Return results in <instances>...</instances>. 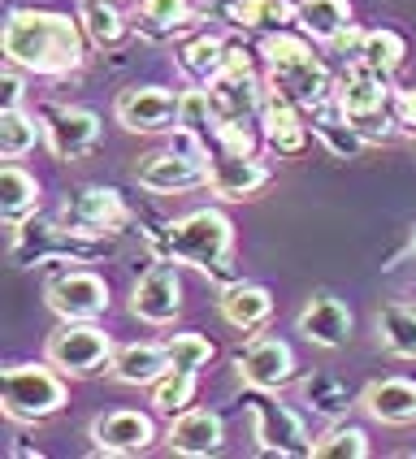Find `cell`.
Segmentation results:
<instances>
[{"mask_svg":"<svg viewBox=\"0 0 416 459\" xmlns=\"http://www.w3.org/2000/svg\"><path fill=\"white\" fill-rule=\"evenodd\" d=\"M87 30L78 18L56 13V9H9V18L0 26V52L9 65H18L26 74H74L87 61Z\"/></svg>","mask_w":416,"mask_h":459,"instance_id":"1","label":"cell"},{"mask_svg":"<svg viewBox=\"0 0 416 459\" xmlns=\"http://www.w3.org/2000/svg\"><path fill=\"white\" fill-rule=\"evenodd\" d=\"M148 252L156 260H169V264H191L200 269L217 286H230L238 281L234 269V226L221 208H195L178 221H165L160 230H148Z\"/></svg>","mask_w":416,"mask_h":459,"instance_id":"2","label":"cell"},{"mask_svg":"<svg viewBox=\"0 0 416 459\" xmlns=\"http://www.w3.org/2000/svg\"><path fill=\"white\" fill-rule=\"evenodd\" d=\"M70 403V385H65V373L56 364H13L4 368L0 377V408L9 420L18 425H39V420H52L56 411Z\"/></svg>","mask_w":416,"mask_h":459,"instance_id":"3","label":"cell"},{"mask_svg":"<svg viewBox=\"0 0 416 459\" xmlns=\"http://www.w3.org/2000/svg\"><path fill=\"white\" fill-rule=\"evenodd\" d=\"M4 252H9V264H82V260H91V255L100 252V243L96 238H87V234H78L70 226H52V221H35V217H26V221H4Z\"/></svg>","mask_w":416,"mask_h":459,"instance_id":"4","label":"cell"},{"mask_svg":"<svg viewBox=\"0 0 416 459\" xmlns=\"http://www.w3.org/2000/svg\"><path fill=\"white\" fill-rule=\"evenodd\" d=\"M334 104L351 126H360L368 139H382L390 122V82L386 74L368 70L360 61H347V70L334 78Z\"/></svg>","mask_w":416,"mask_h":459,"instance_id":"5","label":"cell"},{"mask_svg":"<svg viewBox=\"0 0 416 459\" xmlns=\"http://www.w3.org/2000/svg\"><path fill=\"white\" fill-rule=\"evenodd\" d=\"M44 359L56 364L65 377H96L100 368L113 364V338L96 321H61L48 333Z\"/></svg>","mask_w":416,"mask_h":459,"instance_id":"6","label":"cell"},{"mask_svg":"<svg viewBox=\"0 0 416 459\" xmlns=\"http://www.w3.org/2000/svg\"><path fill=\"white\" fill-rule=\"evenodd\" d=\"M247 411H252V434L260 455H312V437L295 411L273 399V390L247 385Z\"/></svg>","mask_w":416,"mask_h":459,"instance_id":"7","label":"cell"},{"mask_svg":"<svg viewBox=\"0 0 416 459\" xmlns=\"http://www.w3.org/2000/svg\"><path fill=\"white\" fill-rule=\"evenodd\" d=\"M134 182L152 195H182V191H200L208 186V156H191L178 148H160V152L139 156Z\"/></svg>","mask_w":416,"mask_h":459,"instance_id":"8","label":"cell"},{"mask_svg":"<svg viewBox=\"0 0 416 459\" xmlns=\"http://www.w3.org/2000/svg\"><path fill=\"white\" fill-rule=\"evenodd\" d=\"M178 108H182V91H169V87H126L113 100V117L130 134H165V130H178Z\"/></svg>","mask_w":416,"mask_h":459,"instance_id":"9","label":"cell"},{"mask_svg":"<svg viewBox=\"0 0 416 459\" xmlns=\"http://www.w3.org/2000/svg\"><path fill=\"white\" fill-rule=\"evenodd\" d=\"M61 221L78 230V234H87V238H100V234H122L134 221V212L113 186H82V191H74L65 200Z\"/></svg>","mask_w":416,"mask_h":459,"instance_id":"10","label":"cell"},{"mask_svg":"<svg viewBox=\"0 0 416 459\" xmlns=\"http://www.w3.org/2000/svg\"><path fill=\"white\" fill-rule=\"evenodd\" d=\"M234 373L252 390H282L299 377V364L282 338H252L243 351H234Z\"/></svg>","mask_w":416,"mask_h":459,"instance_id":"11","label":"cell"},{"mask_svg":"<svg viewBox=\"0 0 416 459\" xmlns=\"http://www.w3.org/2000/svg\"><path fill=\"white\" fill-rule=\"evenodd\" d=\"M48 307L61 321H100L108 312V281L87 269H70L48 281Z\"/></svg>","mask_w":416,"mask_h":459,"instance_id":"12","label":"cell"},{"mask_svg":"<svg viewBox=\"0 0 416 459\" xmlns=\"http://www.w3.org/2000/svg\"><path fill=\"white\" fill-rule=\"evenodd\" d=\"M91 446L104 451V455H143L148 446L156 442V425L148 411L139 408H117V411H104L91 420Z\"/></svg>","mask_w":416,"mask_h":459,"instance_id":"13","label":"cell"},{"mask_svg":"<svg viewBox=\"0 0 416 459\" xmlns=\"http://www.w3.org/2000/svg\"><path fill=\"white\" fill-rule=\"evenodd\" d=\"M130 312L148 325H169L182 312V278L169 260H156L143 278L130 286Z\"/></svg>","mask_w":416,"mask_h":459,"instance_id":"14","label":"cell"},{"mask_svg":"<svg viewBox=\"0 0 416 459\" xmlns=\"http://www.w3.org/2000/svg\"><path fill=\"white\" fill-rule=\"evenodd\" d=\"M269 165L260 160L256 152L238 156V152H221L212 148L208 152V191L217 200H252L260 186H269Z\"/></svg>","mask_w":416,"mask_h":459,"instance_id":"15","label":"cell"},{"mask_svg":"<svg viewBox=\"0 0 416 459\" xmlns=\"http://www.w3.org/2000/svg\"><path fill=\"white\" fill-rule=\"evenodd\" d=\"M264 87H269V91H282L286 100H295L304 113H308L312 104L334 96V78L316 61V52L295 56V61H282V65H269V82H264Z\"/></svg>","mask_w":416,"mask_h":459,"instance_id":"16","label":"cell"},{"mask_svg":"<svg viewBox=\"0 0 416 459\" xmlns=\"http://www.w3.org/2000/svg\"><path fill=\"white\" fill-rule=\"evenodd\" d=\"M165 446L182 459H208L226 446V425L221 416L208 408H186L178 416H169V429H165Z\"/></svg>","mask_w":416,"mask_h":459,"instance_id":"17","label":"cell"},{"mask_svg":"<svg viewBox=\"0 0 416 459\" xmlns=\"http://www.w3.org/2000/svg\"><path fill=\"white\" fill-rule=\"evenodd\" d=\"M260 134L264 143L278 156H299L308 148V113L295 100H286L282 91H264V104H260Z\"/></svg>","mask_w":416,"mask_h":459,"instance_id":"18","label":"cell"},{"mask_svg":"<svg viewBox=\"0 0 416 459\" xmlns=\"http://www.w3.org/2000/svg\"><path fill=\"white\" fill-rule=\"evenodd\" d=\"M295 330L308 338L312 347H325V351H338L351 342V330H356V316L351 307L334 299V295H312L308 304L299 307L295 316Z\"/></svg>","mask_w":416,"mask_h":459,"instance_id":"19","label":"cell"},{"mask_svg":"<svg viewBox=\"0 0 416 459\" xmlns=\"http://www.w3.org/2000/svg\"><path fill=\"white\" fill-rule=\"evenodd\" d=\"M44 126H48V148L56 160H82L100 143V117L91 108H78V104L52 108Z\"/></svg>","mask_w":416,"mask_h":459,"instance_id":"20","label":"cell"},{"mask_svg":"<svg viewBox=\"0 0 416 459\" xmlns=\"http://www.w3.org/2000/svg\"><path fill=\"white\" fill-rule=\"evenodd\" d=\"M217 307H221V321L226 325H234V330H243V333H256L273 316V295L260 281H230V286H221Z\"/></svg>","mask_w":416,"mask_h":459,"instance_id":"21","label":"cell"},{"mask_svg":"<svg viewBox=\"0 0 416 459\" xmlns=\"http://www.w3.org/2000/svg\"><path fill=\"white\" fill-rule=\"evenodd\" d=\"M360 408L382 425H412L416 420V382L412 377H382L368 382L360 394Z\"/></svg>","mask_w":416,"mask_h":459,"instance_id":"22","label":"cell"},{"mask_svg":"<svg viewBox=\"0 0 416 459\" xmlns=\"http://www.w3.org/2000/svg\"><path fill=\"white\" fill-rule=\"evenodd\" d=\"M169 368L174 364H169L165 342H130V347H117L113 364H108L113 382H122V385H156Z\"/></svg>","mask_w":416,"mask_h":459,"instance_id":"23","label":"cell"},{"mask_svg":"<svg viewBox=\"0 0 416 459\" xmlns=\"http://www.w3.org/2000/svg\"><path fill=\"white\" fill-rule=\"evenodd\" d=\"M212 9L238 30H286L295 26V0H212Z\"/></svg>","mask_w":416,"mask_h":459,"instance_id":"24","label":"cell"},{"mask_svg":"<svg viewBox=\"0 0 416 459\" xmlns=\"http://www.w3.org/2000/svg\"><path fill=\"white\" fill-rule=\"evenodd\" d=\"M308 130H312V134H316V139H321V143H325V148H330L334 156H342V160H347V156H356L364 143H368V134H364L360 126H351V122L342 117V108L334 104V96H330V100H321V104H312V108H308Z\"/></svg>","mask_w":416,"mask_h":459,"instance_id":"25","label":"cell"},{"mask_svg":"<svg viewBox=\"0 0 416 459\" xmlns=\"http://www.w3.org/2000/svg\"><path fill=\"white\" fill-rule=\"evenodd\" d=\"M195 26H200V13L191 9V0H139V13H134V30L148 39H174Z\"/></svg>","mask_w":416,"mask_h":459,"instance_id":"26","label":"cell"},{"mask_svg":"<svg viewBox=\"0 0 416 459\" xmlns=\"http://www.w3.org/2000/svg\"><path fill=\"white\" fill-rule=\"evenodd\" d=\"M78 22L87 30L91 48L100 52H117L130 39V22L117 9V0H78Z\"/></svg>","mask_w":416,"mask_h":459,"instance_id":"27","label":"cell"},{"mask_svg":"<svg viewBox=\"0 0 416 459\" xmlns=\"http://www.w3.org/2000/svg\"><path fill=\"white\" fill-rule=\"evenodd\" d=\"M295 26L316 44H334L351 26V4L347 0H295Z\"/></svg>","mask_w":416,"mask_h":459,"instance_id":"28","label":"cell"},{"mask_svg":"<svg viewBox=\"0 0 416 459\" xmlns=\"http://www.w3.org/2000/svg\"><path fill=\"white\" fill-rule=\"evenodd\" d=\"M39 208V182L35 174H26L22 165H4L0 169V217L4 221H26Z\"/></svg>","mask_w":416,"mask_h":459,"instance_id":"29","label":"cell"},{"mask_svg":"<svg viewBox=\"0 0 416 459\" xmlns=\"http://www.w3.org/2000/svg\"><path fill=\"white\" fill-rule=\"evenodd\" d=\"M373 325H377L382 351H390V356H399V359H416V307L386 304L373 316Z\"/></svg>","mask_w":416,"mask_h":459,"instance_id":"30","label":"cell"},{"mask_svg":"<svg viewBox=\"0 0 416 459\" xmlns=\"http://www.w3.org/2000/svg\"><path fill=\"white\" fill-rule=\"evenodd\" d=\"M39 139H48V126L26 113V108H0V156L4 160H22Z\"/></svg>","mask_w":416,"mask_h":459,"instance_id":"31","label":"cell"},{"mask_svg":"<svg viewBox=\"0 0 416 459\" xmlns=\"http://www.w3.org/2000/svg\"><path fill=\"white\" fill-rule=\"evenodd\" d=\"M403 56H408L403 35H399V30H386V26L364 30L360 52H356V61H360V65H368V70H377V74H386V78L403 65Z\"/></svg>","mask_w":416,"mask_h":459,"instance_id":"32","label":"cell"},{"mask_svg":"<svg viewBox=\"0 0 416 459\" xmlns=\"http://www.w3.org/2000/svg\"><path fill=\"white\" fill-rule=\"evenodd\" d=\"M226 39H217V35H208V30H200L191 44H182L178 48V65H182V74H191V78H200V82H208V78L221 70V61H226Z\"/></svg>","mask_w":416,"mask_h":459,"instance_id":"33","label":"cell"},{"mask_svg":"<svg viewBox=\"0 0 416 459\" xmlns=\"http://www.w3.org/2000/svg\"><path fill=\"white\" fill-rule=\"evenodd\" d=\"M304 403L316 416L338 420V416H347V408H351V390H347V382H338L334 373H312V377H304Z\"/></svg>","mask_w":416,"mask_h":459,"instance_id":"34","label":"cell"},{"mask_svg":"<svg viewBox=\"0 0 416 459\" xmlns=\"http://www.w3.org/2000/svg\"><path fill=\"white\" fill-rule=\"evenodd\" d=\"M195 377H200V373L169 368V373L152 385V408L160 411V416H178V411H186L191 403H195V390H200V382H195Z\"/></svg>","mask_w":416,"mask_h":459,"instance_id":"35","label":"cell"},{"mask_svg":"<svg viewBox=\"0 0 416 459\" xmlns=\"http://www.w3.org/2000/svg\"><path fill=\"white\" fill-rule=\"evenodd\" d=\"M316 459H364L368 455V434L360 425H330L325 434L312 442Z\"/></svg>","mask_w":416,"mask_h":459,"instance_id":"36","label":"cell"},{"mask_svg":"<svg viewBox=\"0 0 416 459\" xmlns=\"http://www.w3.org/2000/svg\"><path fill=\"white\" fill-rule=\"evenodd\" d=\"M165 351H169V364H174V368H186V373H200V368H208V364H212V356H217V347L208 342L204 333H195V330L174 333V338L165 342Z\"/></svg>","mask_w":416,"mask_h":459,"instance_id":"37","label":"cell"},{"mask_svg":"<svg viewBox=\"0 0 416 459\" xmlns=\"http://www.w3.org/2000/svg\"><path fill=\"white\" fill-rule=\"evenodd\" d=\"M178 126L182 130H195V134H212L217 117H212V104H208V91L204 87H186L182 91V108H178Z\"/></svg>","mask_w":416,"mask_h":459,"instance_id":"38","label":"cell"},{"mask_svg":"<svg viewBox=\"0 0 416 459\" xmlns=\"http://www.w3.org/2000/svg\"><path fill=\"white\" fill-rule=\"evenodd\" d=\"M0 108H22V70L9 65L0 74Z\"/></svg>","mask_w":416,"mask_h":459,"instance_id":"39","label":"cell"},{"mask_svg":"<svg viewBox=\"0 0 416 459\" xmlns=\"http://www.w3.org/2000/svg\"><path fill=\"white\" fill-rule=\"evenodd\" d=\"M394 122H399V126L416 139V87H412V91H399V96H394Z\"/></svg>","mask_w":416,"mask_h":459,"instance_id":"40","label":"cell"},{"mask_svg":"<svg viewBox=\"0 0 416 459\" xmlns=\"http://www.w3.org/2000/svg\"><path fill=\"white\" fill-rule=\"evenodd\" d=\"M412 255H416V238H412Z\"/></svg>","mask_w":416,"mask_h":459,"instance_id":"41","label":"cell"}]
</instances>
